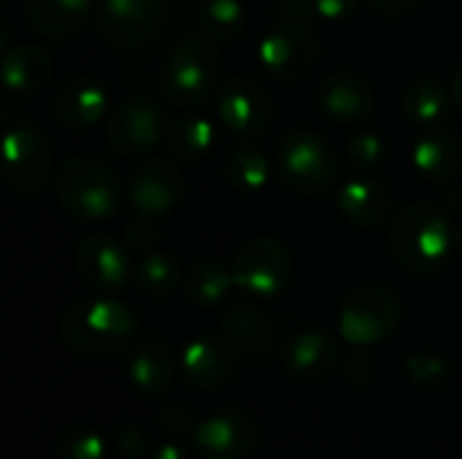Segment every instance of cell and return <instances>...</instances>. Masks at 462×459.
Instances as JSON below:
<instances>
[{
  "instance_id": "1",
  "label": "cell",
  "mask_w": 462,
  "mask_h": 459,
  "mask_svg": "<svg viewBox=\"0 0 462 459\" xmlns=\"http://www.w3.org/2000/svg\"><path fill=\"white\" fill-rule=\"evenodd\" d=\"M390 249L403 268L433 273L455 249V227L441 208L414 203L398 211L390 222Z\"/></svg>"
},
{
  "instance_id": "2",
  "label": "cell",
  "mask_w": 462,
  "mask_h": 459,
  "mask_svg": "<svg viewBox=\"0 0 462 459\" xmlns=\"http://www.w3.org/2000/svg\"><path fill=\"white\" fill-rule=\"evenodd\" d=\"M135 335V314L114 298H89L68 306L62 317L65 344L87 357L122 354Z\"/></svg>"
},
{
  "instance_id": "3",
  "label": "cell",
  "mask_w": 462,
  "mask_h": 459,
  "mask_svg": "<svg viewBox=\"0 0 462 459\" xmlns=\"http://www.w3.org/2000/svg\"><path fill=\"white\" fill-rule=\"evenodd\" d=\"M57 197L73 219L103 222L119 206V181L103 160L76 154L57 170Z\"/></svg>"
},
{
  "instance_id": "4",
  "label": "cell",
  "mask_w": 462,
  "mask_h": 459,
  "mask_svg": "<svg viewBox=\"0 0 462 459\" xmlns=\"http://www.w3.org/2000/svg\"><path fill=\"white\" fill-rule=\"evenodd\" d=\"M222 73V54L208 38H189L173 49L160 70V89L168 103L179 108H192L206 103Z\"/></svg>"
},
{
  "instance_id": "5",
  "label": "cell",
  "mask_w": 462,
  "mask_h": 459,
  "mask_svg": "<svg viewBox=\"0 0 462 459\" xmlns=\"http://www.w3.org/2000/svg\"><path fill=\"white\" fill-rule=\"evenodd\" d=\"M284 184L300 195H319L338 176L333 146L314 130H292L282 138L276 154Z\"/></svg>"
},
{
  "instance_id": "6",
  "label": "cell",
  "mask_w": 462,
  "mask_h": 459,
  "mask_svg": "<svg viewBox=\"0 0 462 459\" xmlns=\"http://www.w3.org/2000/svg\"><path fill=\"white\" fill-rule=\"evenodd\" d=\"M401 322V300L393 289L382 284L357 287L341 314H338V333L352 346H376L393 335Z\"/></svg>"
},
{
  "instance_id": "7",
  "label": "cell",
  "mask_w": 462,
  "mask_h": 459,
  "mask_svg": "<svg viewBox=\"0 0 462 459\" xmlns=\"http://www.w3.org/2000/svg\"><path fill=\"white\" fill-rule=\"evenodd\" d=\"M257 57L273 78L295 81L314 68L319 57V43L306 19L284 16L263 35Z\"/></svg>"
},
{
  "instance_id": "8",
  "label": "cell",
  "mask_w": 462,
  "mask_h": 459,
  "mask_svg": "<svg viewBox=\"0 0 462 459\" xmlns=\"http://www.w3.org/2000/svg\"><path fill=\"white\" fill-rule=\"evenodd\" d=\"M233 279L241 292L249 298L271 300L282 295L292 276V254L276 238L249 241L233 260Z\"/></svg>"
},
{
  "instance_id": "9",
  "label": "cell",
  "mask_w": 462,
  "mask_h": 459,
  "mask_svg": "<svg viewBox=\"0 0 462 459\" xmlns=\"http://www.w3.org/2000/svg\"><path fill=\"white\" fill-rule=\"evenodd\" d=\"M5 184L16 195H38L51 176L49 138L32 124H14L3 138Z\"/></svg>"
},
{
  "instance_id": "10",
  "label": "cell",
  "mask_w": 462,
  "mask_h": 459,
  "mask_svg": "<svg viewBox=\"0 0 462 459\" xmlns=\"http://www.w3.org/2000/svg\"><path fill=\"white\" fill-rule=\"evenodd\" d=\"M165 116L160 106L143 97L125 100L108 114L106 141L122 157H143L165 138Z\"/></svg>"
},
{
  "instance_id": "11",
  "label": "cell",
  "mask_w": 462,
  "mask_h": 459,
  "mask_svg": "<svg viewBox=\"0 0 462 459\" xmlns=\"http://www.w3.org/2000/svg\"><path fill=\"white\" fill-rule=\"evenodd\" d=\"M181 195H184V176L173 157L143 160L127 181L130 206L141 216L162 219L179 206Z\"/></svg>"
},
{
  "instance_id": "12",
  "label": "cell",
  "mask_w": 462,
  "mask_h": 459,
  "mask_svg": "<svg viewBox=\"0 0 462 459\" xmlns=\"http://www.w3.org/2000/svg\"><path fill=\"white\" fill-rule=\"evenodd\" d=\"M238 357V349L225 333H203L192 338L179 357L181 379L187 381V387L198 392L219 390L236 373Z\"/></svg>"
},
{
  "instance_id": "13",
  "label": "cell",
  "mask_w": 462,
  "mask_h": 459,
  "mask_svg": "<svg viewBox=\"0 0 462 459\" xmlns=\"http://www.w3.org/2000/svg\"><path fill=\"white\" fill-rule=\"evenodd\" d=\"M260 441L257 422L236 409L208 414L192 433L195 454L203 459H244Z\"/></svg>"
},
{
  "instance_id": "14",
  "label": "cell",
  "mask_w": 462,
  "mask_h": 459,
  "mask_svg": "<svg viewBox=\"0 0 462 459\" xmlns=\"http://www.w3.org/2000/svg\"><path fill=\"white\" fill-rule=\"evenodd\" d=\"M271 116L273 103L260 81H254L252 76H233L222 84L219 119L230 133L241 138L263 135L271 124Z\"/></svg>"
},
{
  "instance_id": "15",
  "label": "cell",
  "mask_w": 462,
  "mask_h": 459,
  "mask_svg": "<svg viewBox=\"0 0 462 459\" xmlns=\"http://www.w3.org/2000/svg\"><path fill=\"white\" fill-rule=\"evenodd\" d=\"M76 271L97 292H119L135 279L130 246L108 235H89L76 249Z\"/></svg>"
},
{
  "instance_id": "16",
  "label": "cell",
  "mask_w": 462,
  "mask_h": 459,
  "mask_svg": "<svg viewBox=\"0 0 462 459\" xmlns=\"http://www.w3.org/2000/svg\"><path fill=\"white\" fill-rule=\"evenodd\" d=\"M162 22L160 0H103L97 8V30L116 49L146 43Z\"/></svg>"
},
{
  "instance_id": "17",
  "label": "cell",
  "mask_w": 462,
  "mask_h": 459,
  "mask_svg": "<svg viewBox=\"0 0 462 459\" xmlns=\"http://www.w3.org/2000/svg\"><path fill=\"white\" fill-rule=\"evenodd\" d=\"M222 333L246 360H268L276 352V327L252 303L227 306L222 311Z\"/></svg>"
},
{
  "instance_id": "18",
  "label": "cell",
  "mask_w": 462,
  "mask_h": 459,
  "mask_svg": "<svg viewBox=\"0 0 462 459\" xmlns=\"http://www.w3.org/2000/svg\"><path fill=\"white\" fill-rule=\"evenodd\" d=\"M319 106L333 122L352 124V122H363L371 116L374 92L363 76L352 70H336L322 81Z\"/></svg>"
},
{
  "instance_id": "19",
  "label": "cell",
  "mask_w": 462,
  "mask_h": 459,
  "mask_svg": "<svg viewBox=\"0 0 462 459\" xmlns=\"http://www.w3.org/2000/svg\"><path fill=\"white\" fill-rule=\"evenodd\" d=\"M179 373H181V363L176 360L171 346L157 338H146L130 352L127 379L135 390H141L146 395L168 392Z\"/></svg>"
},
{
  "instance_id": "20",
  "label": "cell",
  "mask_w": 462,
  "mask_h": 459,
  "mask_svg": "<svg viewBox=\"0 0 462 459\" xmlns=\"http://www.w3.org/2000/svg\"><path fill=\"white\" fill-rule=\"evenodd\" d=\"M108 111V95L106 89L89 78V76H73L68 78L57 95H54V114L62 124L73 130H84L97 124Z\"/></svg>"
},
{
  "instance_id": "21",
  "label": "cell",
  "mask_w": 462,
  "mask_h": 459,
  "mask_svg": "<svg viewBox=\"0 0 462 459\" xmlns=\"http://www.w3.org/2000/svg\"><path fill=\"white\" fill-rule=\"evenodd\" d=\"M338 363V344L322 330H303L284 349V365L300 381H322Z\"/></svg>"
},
{
  "instance_id": "22",
  "label": "cell",
  "mask_w": 462,
  "mask_h": 459,
  "mask_svg": "<svg viewBox=\"0 0 462 459\" xmlns=\"http://www.w3.org/2000/svg\"><path fill=\"white\" fill-rule=\"evenodd\" d=\"M411 162L420 176L436 184H449L462 170V143L447 130H425L411 149Z\"/></svg>"
},
{
  "instance_id": "23",
  "label": "cell",
  "mask_w": 462,
  "mask_h": 459,
  "mask_svg": "<svg viewBox=\"0 0 462 459\" xmlns=\"http://www.w3.org/2000/svg\"><path fill=\"white\" fill-rule=\"evenodd\" d=\"M338 208L341 214L357 225V227H376L382 225L390 211H393V195L390 189L371 179V176H357L349 179L341 192H338Z\"/></svg>"
},
{
  "instance_id": "24",
  "label": "cell",
  "mask_w": 462,
  "mask_h": 459,
  "mask_svg": "<svg viewBox=\"0 0 462 459\" xmlns=\"http://www.w3.org/2000/svg\"><path fill=\"white\" fill-rule=\"evenodd\" d=\"M0 73H3V84L11 92L35 95L43 87H49V81L54 76V62H51L49 51H43L32 43H16V46L5 49Z\"/></svg>"
},
{
  "instance_id": "25",
  "label": "cell",
  "mask_w": 462,
  "mask_h": 459,
  "mask_svg": "<svg viewBox=\"0 0 462 459\" xmlns=\"http://www.w3.org/2000/svg\"><path fill=\"white\" fill-rule=\"evenodd\" d=\"M92 11V0H27L30 27L51 41L76 35Z\"/></svg>"
},
{
  "instance_id": "26",
  "label": "cell",
  "mask_w": 462,
  "mask_h": 459,
  "mask_svg": "<svg viewBox=\"0 0 462 459\" xmlns=\"http://www.w3.org/2000/svg\"><path fill=\"white\" fill-rule=\"evenodd\" d=\"M217 141L214 122L203 114H181L168 124L165 146L176 162H198L203 160Z\"/></svg>"
},
{
  "instance_id": "27",
  "label": "cell",
  "mask_w": 462,
  "mask_h": 459,
  "mask_svg": "<svg viewBox=\"0 0 462 459\" xmlns=\"http://www.w3.org/2000/svg\"><path fill=\"white\" fill-rule=\"evenodd\" d=\"M233 287H236L233 271H227L222 262H214V260L198 262L184 276V292H187V298L195 306H203V308L219 306L230 295Z\"/></svg>"
},
{
  "instance_id": "28",
  "label": "cell",
  "mask_w": 462,
  "mask_h": 459,
  "mask_svg": "<svg viewBox=\"0 0 462 459\" xmlns=\"http://www.w3.org/2000/svg\"><path fill=\"white\" fill-rule=\"evenodd\" d=\"M225 176L238 192L254 195L268 184L271 165H268L263 149H257L252 143H241V146L230 149V154L225 157Z\"/></svg>"
},
{
  "instance_id": "29",
  "label": "cell",
  "mask_w": 462,
  "mask_h": 459,
  "mask_svg": "<svg viewBox=\"0 0 462 459\" xmlns=\"http://www.w3.org/2000/svg\"><path fill=\"white\" fill-rule=\"evenodd\" d=\"M452 100L455 97H452V92L444 84L425 78V81H417V84H411L406 89V95H403V111H406V116L411 122L428 127V124H436V122H441L447 116Z\"/></svg>"
},
{
  "instance_id": "30",
  "label": "cell",
  "mask_w": 462,
  "mask_h": 459,
  "mask_svg": "<svg viewBox=\"0 0 462 459\" xmlns=\"http://www.w3.org/2000/svg\"><path fill=\"white\" fill-rule=\"evenodd\" d=\"M198 24L206 38L227 43L244 32L246 11L241 0H206L198 11Z\"/></svg>"
},
{
  "instance_id": "31",
  "label": "cell",
  "mask_w": 462,
  "mask_h": 459,
  "mask_svg": "<svg viewBox=\"0 0 462 459\" xmlns=\"http://www.w3.org/2000/svg\"><path fill=\"white\" fill-rule=\"evenodd\" d=\"M135 284L146 295H171L184 281H181V268L173 257L160 254V252H149L135 265Z\"/></svg>"
},
{
  "instance_id": "32",
  "label": "cell",
  "mask_w": 462,
  "mask_h": 459,
  "mask_svg": "<svg viewBox=\"0 0 462 459\" xmlns=\"http://www.w3.org/2000/svg\"><path fill=\"white\" fill-rule=\"evenodd\" d=\"M57 459H108V438L95 427L68 430L54 449Z\"/></svg>"
},
{
  "instance_id": "33",
  "label": "cell",
  "mask_w": 462,
  "mask_h": 459,
  "mask_svg": "<svg viewBox=\"0 0 462 459\" xmlns=\"http://www.w3.org/2000/svg\"><path fill=\"white\" fill-rule=\"evenodd\" d=\"M406 373L417 387L436 390L449 379V365L444 357H439L433 352H417L406 360Z\"/></svg>"
},
{
  "instance_id": "34",
  "label": "cell",
  "mask_w": 462,
  "mask_h": 459,
  "mask_svg": "<svg viewBox=\"0 0 462 459\" xmlns=\"http://www.w3.org/2000/svg\"><path fill=\"white\" fill-rule=\"evenodd\" d=\"M349 160L360 170H376L384 162V138L371 130L355 133L349 138Z\"/></svg>"
},
{
  "instance_id": "35",
  "label": "cell",
  "mask_w": 462,
  "mask_h": 459,
  "mask_svg": "<svg viewBox=\"0 0 462 459\" xmlns=\"http://www.w3.org/2000/svg\"><path fill=\"white\" fill-rule=\"evenodd\" d=\"M160 241V227H157V219L152 216H135L127 227H125V243L130 246V252H141V254H149Z\"/></svg>"
},
{
  "instance_id": "36",
  "label": "cell",
  "mask_w": 462,
  "mask_h": 459,
  "mask_svg": "<svg viewBox=\"0 0 462 459\" xmlns=\"http://www.w3.org/2000/svg\"><path fill=\"white\" fill-rule=\"evenodd\" d=\"M198 417L187 409V406H165L162 411H160V427L168 433V436H173L176 441H181V438H189L192 441V433H195V427H198Z\"/></svg>"
},
{
  "instance_id": "37",
  "label": "cell",
  "mask_w": 462,
  "mask_h": 459,
  "mask_svg": "<svg viewBox=\"0 0 462 459\" xmlns=\"http://www.w3.org/2000/svg\"><path fill=\"white\" fill-rule=\"evenodd\" d=\"M114 446L125 459H138L149 454V438L141 427L135 425H125L114 433Z\"/></svg>"
},
{
  "instance_id": "38",
  "label": "cell",
  "mask_w": 462,
  "mask_h": 459,
  "mask_svg": "<svg viewBox=\"0 0 462 459\" xmlns=\"http://www.w3.org/2000/svg\"><path fill=\"white\" fill-rule=\"evenodd\" d=\"M341 368H344V376L352 384H368L374 379L376 363H374V354L365 346H355V352L346 354V360L341 363Z\"/></svg>"
},
{
  "instance_id": "39",
  "label": "cell",
  "mask_w": 462,
  "mask_h": 459,
  "mask_svg": "<svg viewBox=\"0 0 462 459\" xmlns=\"http://www.w3.org/2000/svg\"><path fill=\"white\" fill-rule=\"evenodd\" d=\"M311 8L328 22H344L357 8V0H311Z\"/></svg>"
},
{
  "instance_id": "40",
  "label": "cell",
  "mask_w": 462,
  "mask_h": 459,
  "mask_svg": "<svg viewBox=\"0 0 462 459\" xmlns=\"http://www.w3.org/2000/svg\"><path fill=\"white\" fill-rule=\"evenodd\" d=\"M420 0H368V5L384 16H401V14H409L411 8H417Z\"/></svg>"
},
{
  "instance_id": "41",
  "label": "cell",
  "mask_w": 462,
  "mask_h": 459,
  "mask_svg": "<svg viewBox=\"0 0 462 459\" xmlns=\"http://www.w3.org/2000/svg\"><path fill=\"white\" fill-rule=\"evenodd\" d=\"M149 459H192V454L179 444V441H168V444H160Z\"/></svg>"
},
{
  "instance_id": "42",
  "label": "cell",
  "mask_w": 462,
  "mask_h": 459,
  "mask_svg": "<svg viewBox=\"0 0 462 459\" xmlns=\"http://www.w3.org/2000/svg\"><path fill=\"white\" fill-rule=\"evenodd\" d=\"M452 97H455V103L462 108V62L460 68L455 70V78H452Z\"/></svg>"
},
{
  "instance_id": "43",
  "label": "cell",
  "mask_w": 462,
  "mask_h": 459,
  "mask_svg": "<svg viewBox=\"0 0 462 459\" xmlns=\"http://www.w3.org/2000/svg\"><path fill=\"white\" fill-rule=\"evenodd\" d=\"M455 249L462 254V222L455 227Z\"/></svg>"
}]
</instances>
